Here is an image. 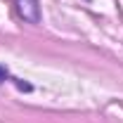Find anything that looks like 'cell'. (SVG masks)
Instances as JSON below:
<instances>
[{
  "label": "cell",
  "mask_w": 123,
  "mask_h": 123,
  "mask_svg": "<svg viewBox=\"0 0 123 123\" xmlns=\"http://www.w3.org/2000/svg\"><path fill=\"white\" fill-rule=\"evenodd\" d=\"M17 12L24 21L38 24L40 21V2L38 0H17Z\"/></svg>",
  "instance_id": "6da1fadb"
},
{
  "label": "cell",
  "mask_w": 123,
  "mask_h": 123,
  "mask_svg": "<svg viewBox=\"0 0 123 123\" xmlns=\"http://www.w3.org/2000/svg\"><path fill=\"white\" fill-rule=\"evenodd\" d=\"M14 83H17V88H19V90H24V92H31V90H33V85H31V83H24V80H19V78H17Z\"/></svg>",
  "instance_id": "7a4b0ae2"
},
{
  "label": "cell",
  "mask_w": 123,
  "mask_h": 123,
  "mask_svg": "<svg viewBox=\"0 0 123 123\" xmlns=\"http://www.w3.org/2000/svg\"><path fill=\"white\" fill-rule=\"evenodd\" d=\"M7 78H10V71H7V66H2V64H0V83H5Z\"/></svg>",
  "instance_id": "3957f363"
}]
</instances>
